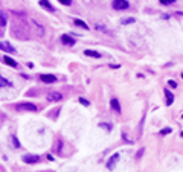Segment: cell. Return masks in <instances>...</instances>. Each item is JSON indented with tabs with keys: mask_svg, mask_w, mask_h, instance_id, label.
Returning <instances> with one entry per match:
<instances>
[{
	"mask_svg": "<svg viewBox=\"0 0 183 172\" xmlns=\"http://www.w3.org/2000/svg\"><path fill=\"white\" fill-rule=\"evenodd\" d=\"M17 110H20V111H37V105L31 102H21L17 104Z\"/></svg>",
	"mask_w": 183,
	"mask_h": 172,
	"instance_id": "1",
	"label": "cell"
},
{
	"mask_svg": "<svg viewBox=\"0 0 183 172\" xmlns=\"http://www.w3.org/2000/svg\"><path fill=\"white\" fill-rule=\"evenodd\" d=\"M31 24H32V28L35 29V34H37L38 37H43V35H44V28H43V26L40 24L37 20H34V19H31Z\"/></svg>",
	"mask_w": 183,
	"mask_h": 172,
	"instance_id": "2",
	"label": "cell"
},
{
	"mask_svg": "<svg viewBox=\"0 0 183 172\" xmlns=\"http://www.w3.org/2000/svg\"><path fill=\"white\" fill-rule=\"evenodd\" d=\"M128 2L127 0H113V8L114 9H128Z\"/></svg>",
	"mask_w": 183,
	"mask_h": 172,
	"instance_id": "3",
	"label": "cell"
},
{
	"mask_svg": "<svg viewBox=\"0 0 183 172\" xmlns=\"http://www.w3.org/2000/svg\"><path fill=\"white\" fill-rule=\"evenodd\" d=\"M40 155H34V154H26V155L21 157V160H23L25 163H38L40 161Z\"/></svg>",
	"mask_w": 183,
	"mask_h": 172,
	"instance_id": "4",
	"label": "cell"
},
{
	"mask_svg": "<svg viewBox=\"0 0 183 172\" xmlns=\"http://www.w3.org/2000/svg\"><path fill=\"white\" fill-rule=\"evenodd\" d=\"M47 99L51 101V102H60V101L63 99V95L58 93V91H51V93L47 95Z\"/></svg>",
	"mask_w": 183,
	"mask_h": 172,
	"instance_id": "5",
	"label": "cell"
},
{
	"mask_svg": "<svg viewBox=\"0 0 183 172\" xmlns=\"http://www.w3.org/2000/svg\"><path fill=\"white\" fill-rule=\"evenodd\" d=\"M118 160H119V154H113V155L110 157V160L107 161V169L108 171H111L114 167V165L118 163Z\"/></svg>",
	"mask_w": 183,
	"mask_h": 172,
	"instance_id": "6",
	"label": "cell"
},
{
	"mask_svg": "<svg viewBox=\"0 0 183 172\" xmlns=\"http://www.w3.org/2000/svg\"><path fill=\"white\" fill-rule=\"evenodd\" d=\"M41 81L43 82H46V84H53L57 81V78H55V75H49V73H44V75H41Z\"/></svg>",
	"mask_w": 183,
	"mask_h": 172,
	"instance_id": "7",
	"label": "cell"
},
{
	"mask_svg": "<svg viewBox=\"0 0 183 172\" xmlns=\"http://www.w3.org/2000/svg\"><path fill=\"white\" fill-rule=\"evenodd\" d=\"M110 107H111V110H113L114 113H118V114L120 113V105H119V101L116 98H113L110 101Z\"/></svg>",
	"mask_w": 183,
	"mask_h": 172,
	"instance_id": "8",
	"label": "cell"
},
{
	"mask_svg": "<svg viewBox=\"0 0 183 172\" xmlns=\"http://www.w3.org/2000/svg\"><path fill=\"white\" fill-rule=\"evenodd\" d=\"M0 47H2V50H5V52H9V54H14L15 49L12 47L8 41H2V44H0Z\"/></svg>",
	"mask_w": 183,
	"mask_h": 172,
	"instance_id": "9",
	"label": "cell"
},
{
	"mask_svg": "<svg viewBox=\"0 0 183 172\" xmlns=\"http://www.w3.org/2000/svg\"><path fill=\"white\" fill-rule=\"evenodd\" d=\"M61 41H63L66 46H73V44H75V40H73V38H70L67 34L61 35Z\"/></svg>",
	"mask_w": 183,
	"mask_h": 172,
	"instance_id": "10",
	"label": "cell"
},
{
	"mask_svg": "<svg viewBox=\"0 0 183 172\" xmlns=\"http://www.w3.org/2000/svg\"><path fill=\"white\" fill-rule=\"evenodd\" d=\"M40 6H43L44 9H47L49 12H55V8H53L47 0H40Z\"/></svg>",
	"mask_w": 183,
	"mask_h": 172,
	"instance_id": "11",
	"label": "cell"
},
{
	"mask_svg": "<svg viewBox=\"0 0 183 172\" xmlns=\"http://www.w3.org/2000/svg\"><path fill=\"white\" fill-rule=\"evenodd\" d=\"M2 61H3V63H5V64H8V65H11V67H17V63H15V61L14 60H12V58H9V56H3V58H2Z\"/></svg>",
	"mask_w": 183,
	"mask_h": 172,
	"instance_id": "12",
	"label": "cell"
},
{
	"mask_svg": "<svg viewBox=\"0 0 183 172\" xmlns=\"http://www.w3.org/2000/svg\"><path fill=\"white\" fill-rule=\"evenodd\" d=\"M165 96H166V105H171V104L174 102V95H172L169 90L165 89Z\"/></svg>",
	"mask_w": 183,
	"mask_h": 172,
	"instance_id": "13",
	"label": "cell"
},
{
	"mask_svg": "<svg viewBox=\"0 0 183 172\" xmlns=\"http://www.w3.org/2000/svg\"><path fill=\"white\" fill-rule=\"evenodd\" d=\"M84 54H86L87 56H92V58H101V54L99 52H96V50H84Z\"/></svg>",
	"mask_w": 183,
	"mask_h": 172,
	"instance_id": "14",
	"label": "cell"
},
{
	"mask_svg": "<svg viewBox=\"0 0 183 172\" xmlns=\"http://www.w3.org/2000/svg\"><path fill=\"white\" fill-rule=\"evenodd\" d=\"M95 28H96L98 30H101V32H104V34H108V35H111V30H110V29H107L105 26L99 24V23H96V24H95Z\"/></svg>",
	"mask_w": 183,
	"mask_h": 172,
	"instance_id": "15",
	"label": "cell"
},
{
	"mask_svg": "<svg viewBox=\"0 0 183 172\" xmlns=\"http://www.w3.org/2000/svg\"><path fill=\"white\" fill-rule=\"evenodd\" d=\"M9 140H11V143H12V146H14V148H20V142H19V139H17L14 134L9 136Z\"/></svg>",
	"mask_w": 183,
	"mask_h": 172,
	"instance_id": "16",
	"label": "cell"
},
{
	"mask_svg": "<svg viewBox=\"0 0 183 172\" xmlns=\"http://www.w3.org/2000/svg\"><path fill=\"white\" fill-rule=\"evenodd\" d=\"M73 23L77 24V26H81L83 29H89V28H90V26H89V24H86L83 20H79V19H75V20H73Z\"/></svg>",
	"mask_w": 183,
	"mask_h": 172,
	"instance_id": "17",
	"label": "cell"
},
{
	"mask_svg": "<svg viewBox=\"0 0 183 172\" xmlns=\"http://www.w3.org/2000/svg\"><path fill=\"white\" fill-rule=\"evenodd\" d=\"M136 19H133V17H128V19H122L120 20V23L122 24H131V23H134Z\"/></svg>",
	"mask_w": 183,
	"mask_h": 172,
	"instance_id": "18",
	"label": "cell"
},
{
	"mask_svg": "<svg viewBox=\"0 0 183 172\" xmlns=\"http://www.w3.org/2000/svg\"><path fill=\"white\" fill-rule=\"evenodd\" d=\"M0 84H2V87H11L12 85V84L9 82V81H8V79H5V78H0Z\"/></svg>",
	"mask_w": 183,
	"mask_h": 172,
	"instance_id": "19",
	"label": "cell"
},
{
	"mask_svg": "<svg viewBox=\"0 0 183 172\" xmlns=\"http://www.w3.org/2000/svg\"><path fill=\"white\" fill-rule=\"evenodd\" d=\"M0 20H2V28H5L6 26V15H5V12H2V14H0Z\"/></svg>",
	"mask_w": 183,
	"mask_h": 172,
	"instance_id": "20",
	"label": "cell"
},
{
	"mask_svg": "<svg viewBox=\"0 0 183 172\" xmlns=\"http://www.w3.org/2000/svg\"><path fill=\"white\" fill-rule=\"evenodd\" d=\"M79 102H81L84 107H89V105H90V102H89L87 99H84V98H79Z\"/></svg>",
	"mask_w": 183,
	"mask_h": 172,
	"instance_id": "21",
	"label": "cell"
},
{
	"mask_svg": "<svg viewBox=\"0 0 183 172\" xmlns=\"http://www.w3.org/2000/svg\"><path fill=\"white\" fill-rule=\"evenodd\" d=\"M171 128H163V130L162 131H160V134H162V136H165V134H169V133H171Z\"/></svg>",
	"mask_w": 183,
	"mask_h": 172,
	"instance_id": "22",
	"label": "cell"
},
{
	"mask_svg": "<svg viewBox=\"0 0 183 172\" xmlns=\"http://www.w3.org/2000/svg\"><path fill=\"white\" fill-rule=\"evenodd\" d=\"M168 85L171 87V89H177V82H174L172 79H169V81H168Z\"/></svg>",
	"mask_w": 183,
	"mask_h": 172,
	"instance_id": "23",
	"label": "cell"
},
{
	"mask_svg": "<svg viewBox=\"0 0 183 172\" xmlns=\"http://www.w3.org/2000/svg\"><path fill=\"white\" fill-rule=\"evenodd\" d=\"M99 126H101V128H105L107 131L111 130V125H107V123H99Z\"/></svg>",
	"mask_w": 183,
	"mask_h": 172,
	"instance_id": "24",
	"label": "cell"
},
{
	"mask_svg": "<svg viewBox=\"0 0 183 172\" xmlns=\"http://www.w3.org/2000/svg\"><path fill=\"white\" fill-rule=\"evenodd\" d=\"M60 3H61V5H66V6H69L70 3H72V0H60Z\"/></svg>",
	"mask_w": 183,
	"mask_h": 172,
	"instance_id": "25",
	"label": "cell"
},
{
	"mask_svg": "<svg viewBox=\"0 0 183 172\" xmlns=\"http://www.w3.org/2000/svg\"><path fill=\"white\" fill-rule=\"evenodd\" d=\"M160 3H163V5H171V3H174V0H160Z\"/></svg>",
	"mask_w": 183,
	"mask_h": 172,
	"instance_id": "26",
	"label": "cell"
},
{
	"mask_svg": "<svg viewBox=\"0 0 183 172\" xmlns=\"http://www.w3.org/2000/svg\"><path fill=\"white\" fill-rule=\"evenodd\" d=\"M180 136H182V137H183V131H182V134H180Z\"/></svg>",
	"mask_w": 183,
	"mask_h": 172,
	"instance_id": "27",
	"label": "cell"
},
{
	"mask_svg": "<svg viewBox=\"0 0 183 172\" xmlns=\"http://www.w3.org/2000/svg\"><path fill=\"white\" fill-rule=\"evenodd\" d=\"M182 78H183V73H182Z\"/></svg>",
	"mask_w": 183,
	"mask_h": 172,
	"instance_id": "28",
	"label": "cell"
}]
</instances>
